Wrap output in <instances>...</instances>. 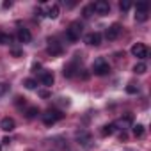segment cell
<instances>
[{"label":"cell","instance_id":"cell-18","mask_svg":"<svg viewBox=\"0 0 151 151\" xmlns=\"http://www.w3.org/2000/svg\"><path fill=\"white\" fill-rule=\"evenodd\" d=\"M133 135L139 137V139L144 137V126H142V124H135V126H133Z\"/></svg>","mask_w":151,"mask_h":151},{"label":"cell","instance_id":"cell-29","mask_svg":"<svg viewBox=\"0 0 151 151\" xmlns=\"http://www.w3.org/2000/svg\"><path fill=\"white\" fill-rule=\"evenodd\" d=\"M39 96H41V98H48L50 93H48V91H39Z\"/></svg>","mask_w":151,"mask_h":151},{"label":"cell","instance_id":"cell-20","mask_svg":"<svg viewBox=\"0 0 151 151\" xmlns=\"http://www.w3.org/2000/svg\"><path fill=\"white\" fill-rule=\"evenodd\" d=\"M23 86H25L27 89H36V86H37V82H36L34 78H27V80L23 82Z\"/></svg>","mask_w":151,"mask_h":151},{"label":"cell","instance_id":"cell-13","mask_svg":"<svg viewBox=\"0 0 151 151\" xmlns=\"http://www.w3.org/2000/svg\"><path fill=\"white\" fill-rule=\"evenodd\" d=\"M77 139H78V142L84 144V146H89V142H91V135H89L87 132H77Z\"/></svg>","mask_w":151,"mask_h":151},{"label":"cell","instance_id":"cell-9","mask_svg":"<svg viewBox=\"0 0 151 151\" xmlns=\"http://www.w3.org/2000/svg\"><path fill=\"white\" fill-rule=\"evenodd\" d=\"M14 119L13 117H4L2 121H0V128H2L4 132H13L14 130Z\"/></svg>","mask_w":151,"mask_h":151},{"label":"cell","instance_id":"cell-2","mask_svg":"<svg viewBox=\"0 0 151 151\" xmlns=\"http://www.w3.org/2000/svg\"><path fill=\"white\" fill-rule=\"evenodd\" d=\"M82 23L80 22H73L71 25H69V29H68V32H66V36H68V39L69 41H77V39H80V34H82Z\"/></svg>","mask_w":151,"mask_h":151},{"label":"cell","instance_id":"cell-14","mask_svg":"<svg viewBox=\"0 0 151 151\" xmlns=\"http://www.w3.org/2000/svg\"><path fill=\"white\" fill-rule=\"evenodd\" d=\"M46 16L52 18V20H55V18L59 16V6H57V4H52V6L46 9Z\"/></svg>","mask_w":151,"mask_h":151},{"label":"cell","instance_id":"cell-7","mask_svg":"<svg viewBox=\"0 0 151 151\" xmlns=\"http://www.w3.org/2000/svg\"><path fill=\"white\" fill-rule=\"evenodd\" d=\"M119 34H121V25H119V23H114V25H110V27L107 29L105 37H107L109 41H114V39L119 37Z\"/></svg>","mask_w":151,"mask_h":151},{"label":"cell","instance_id":"cell-19","mask_svg":"<svg viewBox=\"0 0 151 151\" xmlns=\"http://www.w3.org/2000/svg\"><path fill=\"white\" fill-rule=\"evenodd\" d=\"M147 9H149L147 2H139L137 4V13H147Z\"/></svg>","mask_w":151,"mask_h":151},{"label":"cell","instance_id":"cell-11","mask_svg":"<svg viewBox=\"0 0 151 151\" xmlns=\"http://www.w3.org/2000/svg\"><path fill=\"white\" fill-rule=\"evenodd\" d=\"M53 80H55V78H53V73H52V71H43V73H41V82H43L46 87H50V86L53 84Z\"/></svg>","mask_w":151,"mask_h":151},{"label":"cell","instance_id":"cell-30","mask_svg":"<svg viewBox=\"0 0 151 151\" xmlns=\"http://www.w3.org/2000/svg\"><path fill=\"white\" fill-rule=\"evenodd\" d=\"M32 69H34V71H36V69H41V64H39V62H34V64H32Z\"/></svg>","mask_w":151,"mask_h":151},{"label":"cell","instance_id":"cell-22","mask_svg":"<svg viewBox=\"0 0 151 151\" xmlns=\"http://www.w3.org/2000/svg\"><path fill=\"white\" fill-rule=\"evenodd\" d=\"M37 114H39V110H37V109H36V107H30V109H29V110H27V114H25V116H27V117H29V119H32V117H36V116H37Z\"/></svg>","mask_w":151,"mask_h":151},{"label":"cell","instance_id":"cell-27","mask_svg":"<svg viewBox=\"0 0 151 151\" xmlns=\"http://www.w3.org/2000/svg\"><path fill=\"white\" fill-rule=\"evenodd\" d=\"M7 84H0V94H4V93H7Z\"/></svg>","mask_w":151,"mask_h":151},{"label":"cell","instance_id":"cell-10","mask_svg":"<svg viewBox=\"0 0 151 151\" xmlns=\"http://www.w3.org/2000/svg\"><path fill=\"white\" fill-rule=\"evenodd\" d=\"M132 121H133V116L128 112V114H124V119H119V121H116V123H112L114 126H121V130H124L128 124H132Z\"/></svg>","mask_w":151,"mask_h":151},{"label":"cell","instance_id":"cell-3","mask_svg":"<svg viewBox=\"0 0 151 151\" xmlns=\"http://www.w3.org/2000/svg\"><path fill=\"white\" fill-rule=\"evenodd\" d=\"M147 53H149V50H147V46L144 43H135L132 46V55L137 57V59H146Z\"/></svg>","mask_w":151,"mask_h":151},{"label":"cell","instance_id":"cell-28","mask_svg":"<svg viewBox=\"0 0 151 151\" xmlns=\"http://www.w3.org/2000/svg\"><path fill=\"white\" fill-rule=\"evenodd\" d=\"M11 53H13L14 57H20V55H22V52H20L18 48H14V50H11Z\"/></svg>","mask_w":151,"mask_h":151},{"label":"cell","instance_id":"cell-23","mask_svg":"<svg viewBox=\"0 0 151 151\" xmlns=\"http://www.w3.org/2000/svg\"><path fill=\"white\" fill-rule=\"evenodd\" d=\"M130 7H132V4L128 2V0H123V2H119V9H121V11H128Z\"/></svg>","mask_w":151,"mask_h":151},{"label":"cell","instance_id":"cell-26","mask_svg":"<svg viewBox=\"0 0 151 151\" xmlns=\"http://www.w3.org/2000/svg\"><path fill=\"white\" fill-rule=\"evenodd\" d=\"M91 11H93V7H91V6H89V7H86V9H84V16H86V18H89V16H91Z\"/></svg>","mask_w":151,"mask_h":151},{"label":"cell","instance_id":"cell-15","mask_svg":"<svg viewBox=\"0 0 151 151\" xmlns=\"http://www.w3.org/2000/svg\"><path fill=\"white\" fill-rule=\"evenodd\" d=\"M75 69H77V64H75V62H71L69 66H66L64 68V77H73V75H75Z\"/></svg>","mask_w":151,"mask_h":151},{"label":"cell","instance_id":"cell-1","mask_svg":"<svg viewBox=\"0 0 151 151\" xmlns=\"http://www.w3.org/2000/svg\"><path fill=\"white\" fill-rule=\"evenodd\" d=\"M93 71H94L96 75H100V77H103V75H107V73L110 71V66H109V62H107L103 57H98V59L93 62Z\"/></svg>","mask_w":151,"mask_h":151},{"label":"cell","instance_id":"cell-31","mask_svg":"<svg viewBox=\"0 0 151 151\" xmlns=\"http://www.w3.org/2000/svg\"><path fill=\"white\" fill-rule=\"evenodd\" d=\"M9 142H11V139H9V137H4V139H2V144H4V146H7Z\"/></svg>","mask_w":151,"mask_h":151},{"label":"cell","instance_id":"cell-25","mask_svg":"<svg viewBox=\"0 0 151 151\" xmlns=\"http://www.w3.org/2000/svg\"><path fill=\"white\" fill-rule=\"evenodd\" d=\"M126 93H130V94H137L139 89H137L135 86H128V87H126Z\"/></svg>","mask_w":151,"mask_h":151},{"label":"cell","instance_id":"cell-4","mask_svg":"<svg viewBox=\"0 0 151 151\" xmlns=\"http://www.w3.org/2000/svg\"><path fill=\"white\" fill-rule=\"evenodd\" d=\"M59 119H62V114L59 112V110H48L46 114H43V123L46 124V126H52L55 121H59Z\"/></svg>","mask_w":151,"mask_h":151},{"label":"cell","instance_id":"cell-8","mask_svg":"<svg viewBox=\"0 0 151 151\" xmlns=\"http://www.w3.org/2000/svg\"><path fill=\"white\" fill-rule=\"evenodd\" d=\"M84 41H86L89 46H98V45L101 43V36H100L98 32H91V34H87V36L84 37Z\"/></svg>","mask_w":151,"mask_h":151},{"label":"cell","instance_id":"cell-21","mask_svg":"<svg viewBox=\"0 0 151 151\" xmlns=\"http://www.w3.org/2000/svg\"><path fill=\"white\" fill-rule=\"evenodd\" d=\"M9 43H11V36L0 32V45H9Z\"/></svg>","mask_w":151,"mask_h":151},{"label":"cell","instance_id":"cell-17","mask_svg":"<svg viewBox=\"0 0 151 151\" xmlns=\"http://www.w3.org/2000/svg\"><path fill=\"white\" fill-rule=\"evenodd\" d=\"M146 69H147V66H146L144 62H139V64H135V68H133V71H135L137 75H142V73H146Z\"/></svg>","mask_w":151,"mask_h":151},{"label":"cell","instance_id":"cell-12","mask_svg":"<svg viewBox=\"0 0 151 151\" xmlns=\"http://www.w3.org/2000/svg\"><path fill=\"white\" fill-rule=\"evenodd\" d=\"M18 39L22 43H30L32 41V34L29 32V29H20L18 30Z\"/></svg>","mask_w":151,"mask_h":151},{"label":"cell","instance_id":"cell-5","mask_svg":"<svg viewBox=\"0 0 151 151\" xmlns=\"http://www.w3.org/2000/svg\"><path fill=\"white\" fill-rule=\"evenodd\" d=\"M46 52H48L52 57L60 55V53H62V45H60L57 39H48V48H46Z\"/></svg>","mask_w":151,"mask_h":151},{"label":"cell","instance_id":"cell-24","mask_svg":"<svg viewBox=\"0 0 151 151\" xmlns=\"http://www.w3.org/2000/svg\"><path fill=\"white\" fill-rule=\"evenodd\" d=\"M135 20L137 22H146L147 20V13H137L135 14Z\"/></svg>","mask_w":151,"mask_h":151},{"label":"cell","instance_id":"cell-6","mask_svg":"<svg viewBox=\"0 0 151 151\" xmlns=\"http://www.w3.org/2000/svg\"><path fill=\"white\" fill-rule=\"evenodd\" d=\"M91 7H93V11H96L98 14H109V11H110V4L105 2V0H98V2H94Z\"/></svg>","mask_w":151,"mask_h":151},{"label":"cell","instance_id":"cell-16","mask_svg":"<svg viewBox=\"0 0 151 151\" xmlns=\"http://www.w3.org/2000/svg\"><path fill=\"white\" fill-rule=\"evenodd\" d=\"M114 130H116V126H114L112 123H110V124H105V126L101 128V135H103V137H107V135H112V133H114Z\"/></svg>","mask_w":151,"mask_h":151}]
</instances>
